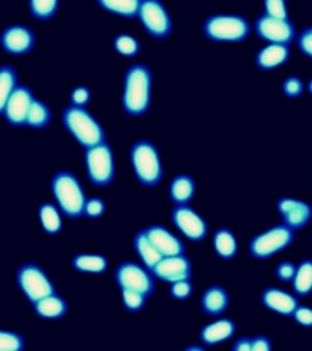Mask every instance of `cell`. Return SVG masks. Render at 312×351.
I'll list each match as a JSON object with an SVG mask.
<instances>
[{
    "instance_id": "cell-1",
    "label": "cell",
    "mask_w": 312,
    "mask_h": 351,
    "mask_svg": "<svg viewBox=\"0 0 312 351\" xmlns=\"http://www.w3.org/2000/svg\"><path fill=\"white\" fill-rule=\"evenodd\" d=\"M153 72L142 62L128 66L122 84L121 104L127 115L139 117L148 112L152 105Z\"/></svg>"
},
{
    "instance_id": "cell-2",
    "label": "cell",
    "mask_w": 312,
    "mask_h": 351,
    "mask_svg": "<svg viewBox=\"0 0 312 351\" xmlns=\"http://www.w3.org/2000/svg\"><path fill=\"white\" fill-rule=\"evenodd\" d=\"M50 191L61 213L71 219H81L87 195L82 183L72 171H56L50 180Z\"/></svg>"
},
{
    "instance_id": "cell-3",
    "label": "cell",
    "mask_w": 312,
    "mask_h": 351,
    "mask_svg": "<svg viewBox=\"0 0 312 351\" xmlns=\"http://www.w3.org/2000/svg\"><path fill=\"white\" fill-rule=\"evenodd\" d=\"M61 121L66 131L82 148L106 141L104 126L86 106L70 104L62 110Z\"/></svg>"
},
{
    "instance_id": "cell-4",
    "label": "cell",
    "mask_w": 312,
    "mask_h": 351,
    "mask_svg": "<svg viewBox=\"0 0 312 351\" xmlns=\"http://www.w3.org/2000/svg\"><path fill=\"white\" fill-rule=\"evenodd\" d=\"M132 169L137 181L144 186L153 188L164 178V166L156 145L147 139L133 143L130 149Z\"/></svg>"
},
{
    "instance_id": "cell-5",
    "label": "cell",
    "mask_w": 312,
    "mask_h": 351,
    "mask_svg": "<svg viewBox=\"0 0 312 351\" xmlns=\"http://www.w3.org/2000/svg\"><path fill=\"white\" fill-rule=\"evenodd\" d=\"M250 29L245 17L233 14H215L206 17L203 23L204 36L221 43H241L249 37Z\"/></svg>"
},
{
    "instance_id": "cell-6",
    "label": "cell",
    "mask_w": 312,
    "mask_h": 351,
    "mask_svg": "<svg viewBox=\"0 0 312 351\" xmlns=\"http://www.w3.org/2000/svg\"><path fill=\"white\" fill-rule=\"evenodd\" d=\"M296 241V230L283 222L263 230L249 241V254L256 260H269L285 252Z\"/></svg>"
},
{
    "instance_id": "cell-7",
    "label": "cell",
    "mask_w": 312,
    "mask_h": 351,
    "mask_svg": "<svg viewBox=\"0 0 312 351\" xmlns=\"http://www.w3.org/2000/svg\"><path fill=\"white\" fill-rule=\"evenodd\" d=\"M84 164L88 180L93 186H109L115 180L114 152L106 141L84 149Z\"/></svg>"
},
{
    "instance_id": "cell-8",
    "label": "cell",
    "mask_w": 312,
    "mask_h": 351,
    "mask_svg": "<svg viewBox=\"0 0 312 351\" xmlns=\"http://www.w3.org/2000/svg\"><path fill=\"white\" fill-rule=\"evenodd\" d=\"M17 288L28 302L33 304L44 296L56 293L54 282L45 269L36 263H23L15 274Z\"/></svg>"
},
{
    "instance_id": "cell-9",
    "label": "cell",
    "mask_w": 312,
    "mask_h": 351,
    "mask_svg": "<svg viewBox=\"0 0 312 351\" xmlns=\"http://www.w3.org/2000/svg\"><path fill=\"white\" fill-rule=\"evenodd\" d=\"M116 285L120 289H132L139 291L144 295H153L156 289L155 276L144 265L127 260L116 266L114 272Z\"/></svg>"
},
{
    "instance_id": "cell-10",
    "label": "cell",
    "mask_w": 312,
    "mask_h": 351,
    "mask_svg": "<svg viewBox=\"0 0 312 351\" xmlns=\"http://www.w3.org/2000/svg\"><path fill=\"white\" fill-rule=\"evenodd\" d=\"M137 17L145 32L155 39H166L172 33V19L160 0H142Z\"/></svg>"
},
{
    "instance_id": "cell-11",
    "label": "cell",
    "mask_w": 312,
    "mask_h": 351,
    "mask_svg": "<svg viewBox=\"0 0 312 351\" xmlns=\"http://www.w3.org/2000/svg\"><path fill=\"white\" fill-rule=\"evenodd\" d=\"M170 217L176 228L180 230L188 241L200 243L208 237V225L206 219L189 204L173 205Z\"/></svg>"
},
{
    "instance_id": "cell-12",
    "label": "cell",
    "mask_w": 312,
    "mask_h": 351,
    "mask_svg": "<svg viewBox=\"0 0 312 351\" xmlns=\"http://www.w3.org/2000/svg\"><path fill=\"white\" fill-rule=\"evenodd\" d=\"M254 28L259 38L269 43L289 45L296 38V26L289 19L269 16L265 12L255 20Z\"/></svg>"
},
{
    "instance_id": "cell-13",
    "label": "cell",
    "mask_w": 312,
    "mask_h": 351,
    "mask_svg": "<svg viewBox=\"0 0 312 351\" xmlns=\"http://www.w3.org/2000/svg\"><path fill=\"white\" fill-rule=\"evenodd\" d=\"M276 208L283 219V223L296 232L305 228L311 222L312 206L300 199L280 197L276 203Z\"/></svg>"
},
{
    "instance_id": "cell-14",
    "label": "cell",
    "mask_w": 312,
    "mask_h": 351,
    "mask_svg": "<svg viewBox=\"0 0 312 351\" xmlns=\"http://www.w3.org/2000/svg\"><path fill=\"white\" fill-rule=\"evenodd\" d=\"M34 98L36 97L31 88L26 84H17L3 112V116L9 126L19 128L26 125L28 111Z\"/></svg>"
},
{
    "instance_id": "cell-15",
    "label": "cell",
    "mask_w": 312,
    "mask_h": 351,
    "mask_svg": "<svg viewBox=\"0 0 312 351\" xmlns=\"http://www.w3.org/2000/svg\"><path fill=\"white\" fill-rule=\"evenodd\" d=\"M36 40V33L25 25H10L0 33V45L8 54H28L34 49Z\"/></svg>"
},
{
    "instance_id": "cell-16",
    "label": "cell",
    "mask_w": 312,
    "mask_h": 351,
    "mask_svg": "<svg viewBox=\"0 0 312 351\" xmlns=\"http://www.w3.org/2000/svg\"><path fill=\"white\" fill-rule=\"evenodd\" d=\"M155 278L172 283L176 280H191L193 274L192 260L187 254L163 256L152 269Z\"/></svg>"
},
{
    "instance_id": "cell-17",
    "label": "cell",
    "mask_w": 312,
    "mask_h": 351,
    "mask_svg": "<svg viewBox=\"0 0 312 351\" xmlns=\"http://www.w3.org/2000/svg\"><path fill=\"white\" fill-rule=\"evenodd\" d=\"M260 302L271 313L283 317H291L299 305L298 296L278 287H267L260 295Z\"/></svg>"
},
{
    "instance_id": "cell-18",
    "label": "cell",
    "mask_w": 312,
    "mask_h": 351,
    "mask_svg": "<svg viewBox=\"0 0 312 351\" xmlns=\"http://www.w3.org/2000/svg\"><path fill=\"white\" fill-rule=\"evenodd\" d=\"M147 236L163 256L186 254V245L181 238L176 236L166 226L153 223L144 228Z\"/></svg>"
},
{
    "instance_id": "cell-19",
    "label": "cell",
    "mask_w": 312,
    "mask_h": 351,
    "mask_svg": "<svg viewBox=\"0 0 312 351\" xmlns=\"http://www.w3.org/2000/svg\"><path fill=\"white\" fill-rule=\"evenodd\" d=\"M236 333L237 324L232 318L219 317L202 327L199 339L205 346H216L232 339Z\"/></svg>"
},
{
    "instance_id": "cell-20",
    "label": "cell",
    "mask_w": 312,
    "mask_h": 351,
    "mask_svg": "<svg viewBox=\"0 0 312 351\" xmlns=\"http://www.w3.org/2000/svg\"><path fill=\"white\" fill-rule=\"evenodd\" d=\"M200 306L206 316L219 317L230 307V293L224 285H208L200 299Z\"/></svg>"
},
{
    "instance_id": "cell-21",
    "label": "cell",
    "mask_w": 312,
    "mask_h": 351,
    "mask_svg": "<svg viewBox=\"0 0 312 351\" xmlns=\"http://www.w3.org/2000/svg\"><path fill=\"white\" fill-rule=\"evenodd\" d=\"M291 49L285 44L269 43L255 55V65L261 71H272L289 60Z\"/></svg>"
},
{
    "instance_id": "cell-22",
    "label": "cell",
    "mask_w": 312,
    "mask_h": 351,
    "mask_svg": "<svg viewBox=\"0 0 312 351\" xmlns=\"http://www.w3.org/2000/svg\"><path fill=\"white\" fill-rule=\"evenodd\" d=\"M32 307L34 313L42 319H60L69 313V302L56 293L33 302Z\"/></svg>"
},
{
    "instance_id": "cell-23",
    "label": "cell",
    "mask_w": 312,
    "mask_h": 351,
    "mask_svg": "<svg viewBox=\"0 0 312 351\" xmlns=\"http://www.w3.org/2000/svg\"><path fill=\"white\" fill-rule=\"evenodd\" d=\"M197 191V183L192 176L180 173L175 176L169 186V197L173 205H186L193 200Z\"/></svg>"
},
{
    "instance_id": "cell-24",
    "label": "cell",
    "mask_w": 312,
    "mask_h": 351,
    "mask_svg": "<svg viewBox=\"0 0 312 351\" xmlns=\"http://www.w3.org/2000/svg\"><path fill=\"white\" fill-rule=\"evenodd\" d=\"M71 265L82 274H101L109 269V260L98 252H78L72 258Z\"/></svg>"
},
{
    "instance_id": "cell-25",
    "label": "cell",
    "mask_w": 312,
    "mask_h": 351,
    "mask_svg": "<svg viewBox=\"0 0 312 351\" xmlns=\"http://www.w3.org/2000/svg\"><path fill=\"white\" fill-rule=\"evenodd\" d=\"M213 245L216 255L222 260H233L239 250L236 233L227 227H219L215 230Z\"/></svg>"
},
{
    "instance_id": "cell-26",
    "label": "cell",
    "mask_w": 312,
    "mask_h": 351,
    "mask_svg": "<svg viewBox=\"0 0 312 351\" xmlns=\"http://www.w3.org/2000/svg\"><path fill=\"white\" fill-rule=\"evenodd\" d=\"M132 244H133V249L137 254L138 258H141L143 265L145 267H148L150 271L163 258V255L160 254L156 247H154L153 243L150 241L144 230H137L134 233Z\"/></svg>"
},
{
    "instance_id": "cell-27",
    "label": "cell",
    "mask_w": 312,
    "mask_h": 351,
    "mask_svg": "<svg viewBox=\"0 0 312 351\" xmlns=\"http://www.w3.org/2000/svg\"><path fill=\"white\" fill-rule=\"evenodd\" d=\"M61 210L56 204L51 202H44L38 208V217L40 226L45 233L49 236H56L62 230V219Z\"/></svg>"
},
{
    "instance_id": "cell-28",
    "label": "cell",
    "mask_w": 312,
    "mask_h": 351,
    "mask_svg": "<svg viewBox=\"0 0 312 351\" xmlns=\"http://www.w3.org/2000/svg\"><path fill=\"white\" fill-rule=\"evenodd\" d=\"M291 289L298 298L312 294V258H304L296 265V272L291 280Z\"/></svg>"
},
{
    "instance_id": "cell-29",
    "label": "cell",
    "mask_w": 312,
    "mask_h": 351,
    "mask_svg": "<svg viewBox=\"0 0 312 351\" xmlns=\"http://www.w3.org/2000/svg\"><path fill=\"white\" fill-rule=\"evenodd\" d=\"M97 4L110 14L133 19L138 16L142 0H97Z\"/></svg>"
},
{
    "instance_id": "cell-30",
    "label": "cell",
    "mask_w": 312,
    "mask_h": 351,
    "mask_svg": "<svg viewBox=\"0 0 312 351\" xmlns=\"http://www.w3.org/2000/svg\"><path fill=\"white\" fill-rule=\"evenodd\" d=\"M51 121V110L49 105L43 100L34 98L32 105L28 111L27 120L25 126L32 130H43L49 126Z\"/></svg>"
},
{
    "instance_id": "cell-31",
    "label": "cell",
    "mask_w": 312,
    "mask_h": 351,
    "mask_svg": "<svg viewBox=\"0 0 312 351\" xmlns=\"http://www.w3.org/2000/svg\"><path fill=\"white\" fill-rule=\"evenodd\" d=\"M17 78L14 66L0 65V115H3L8 100L19 84Z\"/></svg>"
},
{
    "instance_id": "cell-32",
    "label": "cell",
    "mask_w": 312,
    "mask_h": 351,
    "mask_svg": "<svg viewBox=\"0 0 312 351\" xmlns=\"http://www.w3.org/2000/svg\"><path fill=\"white\" fill-rule=\"evenodd\" d=\"M60 0H29L28 8L33 17L39 21H48L55 16Z\"/></svg>"
},
{
    "instance_id": "cell-33",
    "label": "cell",
    "mask_w": 312,
    "mask_h": 351,
    "mask_svg": "<svg viewBox=\"0 0 312 351\" xmlns=\"http://www.w3.org/2000/svg\"><path fill=\"white\" fill-rule=\"evenodd\" d=\"M112 45L119 54L127 56V58H134L141 51L139 40L128 33L117 34L112 40Z\"/></svg>"
},
{
    "instance_id": "cell-34",
    "label": "cell",
    "mask_w": 312,
    "mask_h": 351,
    "mask_svg": "<svg viewBox=\"0 0 312 351\" xmlns=\"http://www.w3.org/2000/svg\"><path fill=\"white\" fill-rule=\"evenodd\" d=\"M25 348L26 339L21 333L0 328V351H22Z\"/></svg>"
},
{
    "instance_id": "cell-35",
    "label": "cell",
    "mask_w": 312,
    "mask_h": 351,
    "mask_svg": "<svg viewBox=\"0 0 312 351\" xmlns=\"http://www.w3.org/2000/svg\"><path fill=\"white\" fill-rule=\"evenodd\" d=\"M122 305L130 313H137L144 308L148 296L132 289H120Z\"/></svg>"
},
{
    "instance_id": "cell-36",
    "label": "cell",
    "mask_w": 312,
    "mask_h": 351,
    "mask_svg": "<svg viewBox=\"0 0 312 351\" xmlns=\"http://www.w3.org/2000/svg\"><path fill=\"white\" fill-rule=\"evenodd\" d=\"M169 291H170L171 298L182 302V300L189 299L193 295L194 285L191 280H176L170 283Z\"/></svg>"
},
{
    "instance_id": "cell-37",
    "label": "cell",
    "mask_w": 312,
    "mask_h": 351,
    "mask_svg": "<svg viewBox=\"0 0 312 351\" xmlns=\"http://www.w3.org/2000/svg\"><path fill=\"white\" fill-rule=\"evenodd\" d=\"M305 90V84L299 76H288L282 83V92L287 98L298 99L302 97Z\"/></svg>"
},
{
    "instance_id": "cell-38",
    "label": "cell",
    "mask_w": 312,
    "mask_h": 351,
    "mask_svg": "<svg viewBox=\"0 0 312 351\" xmlns=\"http://www.w3.org/2000/svg\"><path fill=\"white\" fill-rule=\"evenodd\" d=\"M105 211H106V204L104 199L99 197H89L84 205L83 216L88 219H100L105 214Z\"/></svg>"
},
{
    "instance_id": "cell-39",
    "label": "cell",
    "mask_w": 312,
    "mask_h": 351,
    "mask_svg": "<svg viewBox=\"0 0 312 351\" xmlns=\"http://www.w3.org/2000/svg\"><path fill=\"white\" fill-rule=\"evenodd\" d=\"M265 14L278 19H289L285 0H263Z\"/></svg>"
},
{
    "instance_id": "cell-40",
    "label": "cell",
    "mask_w": 312,
    "mask_h": 351,
    "mask_svg": "<svg viewBox=\"0 0 312 351\" xmlns=\"http://www.w3.org/2000/svg\"><path fill=\"white\" fill-rule=\"evenodd\" d=\"M296 272V265L291 261H282L274 269L276 278L283 283H291Z\"/></svg>"
},
{
    "instance_id": "cell-41",
    "label": "cell",
    "mask_w": 312,
    "mask_h": 351,
    "mask_svg": "<svg viewBox=\"0 0 312 351\" xmlns=\"http://www.w3.org/2000/svg\"><path fill=\"white\" fill-rule=\"evenodd\" d=\"M92 98V90L87 86H78L73 88L70 94V104L76 106H87Z\"/></svg>"
},
{
    "instance_id": "cell-42",
    "label": "cell",
    "mask_w": 312,
    "mask_h": 351,
    "mask_svg": "<svg viewBox=\"0 0 312 351\" xmlns=\"http://www.w3.org/2000/svg\"><path fill=\"white\" fill-rule=\"evenodd\" d=\"M291 318L304 328H312V307L299 304Z\"/></svg>"
},
{
    "instance_id": "cell-43",
    "label": "cell",
    "mask_w": 312,
    "mask_h": 351,
    "mask_svg": "<svg viewBox=\"0 0 312 351\" xmlns=\"http://www.w3.org/2000/svg\"><path fill=\"white\" fill-rule=\"evenodd\" d=\"M296 44L302 54L312 59V26L302 29V32L296 39Z\"/></svg>"
},
{
    "instance_id": "cell-44",
    "label": "cell",
    "mask_w": 312,
    "mask_h": 351,
    "mask_svg": "<svg viewBox=\"0 0 312 351\" xmlns=\"http://www.w3.org/2000/svg\"><path fill=\"white\" fill-rule=\"evenodd\" d=\"M272 349V340L267 335H259L252 338V351H271Z\"/></svg>"
},
{
    "instance_id": "cell-45",
    "label": "cell",
    "mask_w": 312,
    "mask_h": 351,
    "mask_svg": "<svg viewBox=\"0 0 312 351\" xmlns=\"http://www.w3.org/2000/svg\"><path fill=\"white\" fill-rule=\"evenodd\" d=\"M252 338L250 337H241L233 341L232 350L233 351H252Z\"/></svg>"
},
{
    "instance_id": "cell-46",
    "label": "cell",
    "mask_w": 312,
    "mask_h": 351,
    "mask_svg": "<svg viewBox=\"0 0 312 351\" xmlns=\"http://www.w3.org/2000/svg\"><path fill=\"white\" fill-rule=\"evenodd\" d=\"M186 351H204L205 350V346H187L186 349H184Z\"/></svg>"
},
{
    "instance_id": "cell-47",
    "label": "cell",
    "mask_w": 312,
    "mask_h": 351,
    "mask_svg": "<svg viewBox=\"0 0 312 351\" xmlns=\"http://www.w3.org/2000/svg\"><path fill=\"white\" fill-rule=\"evenodd\" d=\"M307 92H309V94L310 95H312V78L309 81V83H307Z\"/></svg>"
}]
</instances>
